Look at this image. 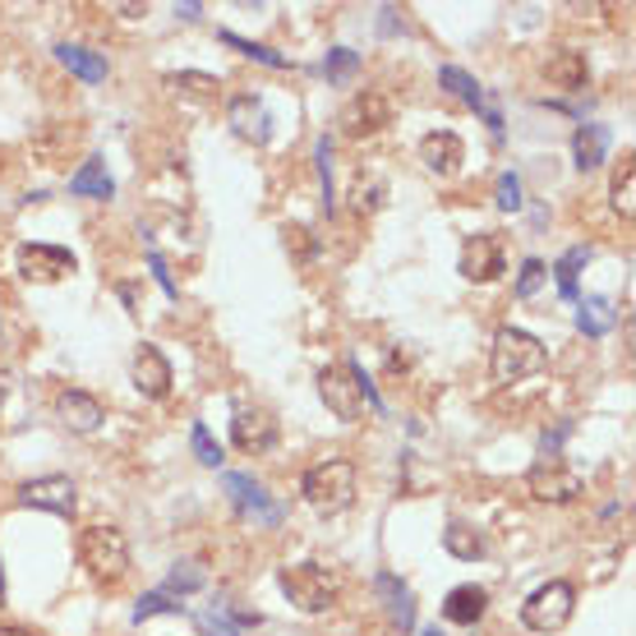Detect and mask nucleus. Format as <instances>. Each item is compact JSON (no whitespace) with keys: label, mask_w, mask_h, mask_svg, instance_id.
<instances>
[{"label":"nucleus","mask_w":636,"mask_h":636,"mask_svg":"<svg viewBox=\"0 0 636 636\" xmlns=\"http://www.w3.org/2000/svg\"><path fill=\"white\" fill-rule=\"evenodd\" d=\"M74 553H79V563L101 586H116V581H125V572H130V540H125L120 526H107V521L84 526L79 540H74Z\"/></svg>","instance_id":"f257e3e1"},{"label":"nucleus","mask_w":636,"mask_h":636,"mask_svg":"<svg viewBox=\"0 0 636 636\" xmlns=\"http://www.w3.org/2000/svg\"><path fill=\"white\" fill-rule=\"evenodd\" d=\"M304 503L314 507L319 517H337L355 503V466L342 462V456H327V462L304 471V485H300Z\"/></svg>","instance_id":"f03ea898"},{"label":"nucleus","mask_w":636,"mask_h":636,"mask_svg":"<svg viewBox=\"0 0 636 636\" xmlns=\"http://www.w3.org/2000/svg\"><path fill=\"white\" fill-rule=\"evenodd\" d=\"M489 369H494L498 384H521V378L540 374V369H545V346H540V337L521 333V327H498Z\"/></svg>","instance_id":"7ed1b4c3"},{"label":"nucleus","mask_w":636,"mask_h":636,"mask_svg":"<svg viewBox=\"0 0 636 636\" xmlns=\"http://www.w3.org/2000/svg\"><path fill=\"white\" fill-rule=\"evenodd\" d=\"M277 586L287 591V600L304 614H323V608H333L337 600V572H327L319 563H295V568H282L277 572Z\"/></svg>","instance_id":"20e7f679"},{"label":"nucleus","mask_w":636,"mask_h":636,"mask_svg":"<svg viewBox=\"0 0 636 636\" xmlns=\"http://www.w3.org/2000/svg\"><path fill=\"white\" fill-rule=\"evenodd\" d=\"M572 608H576V591L568 581H549V586H540L521 604V623L530 632H558V627H568Z\"/></svg>","instance_id":"39448f33"},{"label":"nucleus","mask_w":636,"mask_h":636,"mask_svg":"<svg viewBox=\"0 0 636 636\" xmlns=\"http://www.w3.org/2000/svg\"><path fill=\"white\" fill-rule=\"evenodd\" d=\"M319 397L327 401V411L346 424L365 416V388H360V378H355V369H346V365H333L319 374Z\"/></svg>","instance_id":"423d86ee"},{"label":"nucleus","mask_w":636,"mask_h":636,"mask_svg":"<svg viewBox=\"0 0 636 636\" xmlns=\"http://www.w3.org/2000/svg\"><path fill=\"white\" fill-rule=\"evenodd\" d=\"M507 272V259H503V240L479 231L462 245V277L466 282H498V277Z\"/></svg>","instance_id":"0eeeda50"},{"label":"nucleus","mask_w":636,"mask_h":636,"mask_svg":"<svg viewBox=\"0 0 636 636\" xmlns=\"http://www.w3.org/2000/svg\"><path fill=\"white\" fill-rule=\"evenodd\" d=\"M388 120H392V107L384 93H355L351 107L342 111V130H346V139H369L384 130Z\"/></svg>","instance_id":"6e6552de"},{"label":"nucleus","mask_w":636,"mask_h":636,"mask_svg":"<svg viewBox=\"0 0 636 636\" xmlns=\"http://www.w3.org/2000/svg\"><path fill=\"white\" fill-rule=\"evenodd\" d=\"M23 507H37V513H56V517H74V479L69 475H42L29 479L19 489Z\"/></svg>","instance_id":"1a4fd4ad"},{"label":"nucleus","mask_w":636,"mask_h":636,"mask_svg":"<svg viewBox=\"0 0 636 636\" xmlns=\"http://www.w3.org/2000/svg\"><path fill=\"white\" fill-rule=\"evenodd\" d=\"M526 485H530V494H536L540 503H572L581 494V475L558 462V456H549V462H540L536 471H530Z\"/></svg>","instance_id":"9d476101"},{"label":"nucleus","mask_w":636,"mask_h":636,"mask_svg":"<svg viewBox=\"0 0 636 636\" xmlns=\"http://www.w3.org/2000/svg\"><path fill=\"white\" fill-rule=\"evenodd\" d=\"M19 272L29 282H61L74 272V254L61 245H23L19 249Z\"/></svg>","instance_id":"9b49d317"},{"label":"nucleus","mask_w":636,"mask_h":636,"mask_svg":"<svg viewBox=\"0 0 636 636\" xmlns=\"http://www.w3.org/2000/svg\"><path fill=\"white\" fill-rule=\"evenodd\" d=\"M222 489L231 494V503L240 507L245 517H254V521H263V526H277L282 521V507H272L268 503V494H263V485L259 479H249V475H222Z\"/></svg>","instance_id":"f8f14e48"},{"label":"nucleus","mask_w":636,"mask_h":636,"mask_svg":"<svg viewBox=\"0 0 636 636\" xmlns=\"http://www.w3.org/2000/svg\"><path fill=\"white\" fill-rule=\"evenodd\" d=\"M130 374H134V388H139L148 401H162V397L171 392V365H166V355L152 346V342H143V346L134 351Z\"/></svg>","instance_id":"ddd939ff"},{"label":"nucleus","mask_w":636,"mask_h":636,"mask_svg":"<svg viewBox=\"0 0 636 636\" xmlns=\"http://www.w3.org/2000/svg\"><path fill=\"white\" fill-rule=\"evenodd\" d=\"M420 162L434 175H456L462 162H466V143L456 139L452 130H434V134L420 139Z\"/></svg>","instance_id":"4468645a"},{"label":"nucleus","mask_w":636,"mask_h":636,"mask_svg":"<svg viewBox=\"0 0 636 636\" xmlns=\"http://www.w3.org/2000/svg\"><path fill=\"white\" fill-rule=\"evenodd\" d=\"M231 443H236L240 452H249V456L268 452V448L277 443V420H272L268 411H236V420H231Z\"/></svg>","instance_id":"2eb2a0df"},{"label":"nucleus","mask_w":636,"mask_h":636,"mask_svg":"<svg viewBox=\"0 0 636 636\" xmlns=\"http://www.w3.org/2000/svg\"><path fill=\"white\" fill-rule=\"evenodd\" d=\"M231 125H236V134L249 139V143H268L272 139V116L259 97H236L231 101Z\"/></svg>","instance_id":"dca6fc26"},{"label":"nucleus","mask_w":636,"mask_h":636,"mask_svg":"<svg viewBox=\"0 0 636 636\" xmlns=\"http://www.w3.org/2000/svg\"><path fill=\"white\" fill-rule=\"evenodd\" d=\"M56 411H61V420L74 429V434H93V429L101 424V401H97V397H88V392H79V388L61 392Z\"/></svg>","instance_id":"f3484780"},{"label":"nucleus","mask_w":636,"mask_h":636,"mask_svg":"<svg viewBox=\"0 0 636 636\" xmlns=\"http://www.w3.org/2000/svg\"><path fill=\"white\" fill-rule=\"evenodd\" d=\"M545 79L553 88H563V93H576V88H586L591 65H586L581 51H558V56H549V65H545Z\"/></svg>","instance_id":"a211bd4d"},{"label":"nucleus","mask_w":636,"mask_h":636,"mask_svg":"<svg viewBox=\"0 0 636 636\" xmlns=\"http://www.w3.org/2000/svg\"><path fill=\"white\" fill-rule=\"evenodd\" d=\"M439 79L456 93V97H462V101H471V107H479V111H485V120H489V130L494 134H503V120H498V111L494 107H485V93H479V84L471 79V74L466 69H456V65H443L439 69Z\"/></svg>","instance_id":"6ab92c4d"},{"label":"nucleus","mask_w":636,"mask_h":636,"mask_svg":"<svg viewBox=\"0 0 636 636\" xmlns=\"http://www.w3.org/2000/svg\"><path fill=\"white\" fill-rule=\"evenodd\" d=\"M485 604H489V595L479 591V586H456V591L443 600V618L471 627V623H479V614H485Z\"/></svg>","instance_id":"aec40b11"},{"label":"nucleus","mask_w":636,"mask_h":636,"mask_svg":"<svg viewBox=\"0 0 636 636\" xmlns=\"http://www.w3.org/2000/svg\"><path fill=\"white\" fill-rule=\"evenodd\" d=\"M56 61H61L69 74H79L84 84H101V79H107V61H101L97 51H88V46H69V42H61V46H56Z\"/></svg>","instance_id":"412c9836"},{"label":"nucleus","mask_w":636,"mask_h":636,"mask_svg":"<svg viewBox=\"0 0 636 636\" xmlns=\"http://www.w3.org/2000/svg\"><path fill=\"white\" fill-rule=\"evenodd\" d=\"M69 194H79V198H111V194H116V185H111L107 166H101V158H88L79 171L69 175Z\"/></svg>","instance_id":"4be33fe9"},{"label":"nucleus","mask_w":636,"mask_h":636,"mask_svg":"<svg viewBox=\"0 0 636 636\" xmlns=\"http://www.w3.org/2000/svg\"><path fill=\"white\" fill-rule=\"evenodd\" d=\"M604 148H608V134L600 130V125H581V130L572 134V158L581 171H595L604 162Z\"/></svg>","instance_id":"5701e85b"},{"label":"nucleus","mask_w":636,"mask_h":636,"mask_svg":"<svg viewBox=\"0 0 636 636\" xmlns=\"http://www.w3.org/2000/svg\"><path fill=\"white\" fill-rule=\"evenodd\" d=\"M378 591L388 595V614H392V623L401 627V632H411L416 627V608H411V591L406 586H397L392 576H378Z\"/></svg>","instance_id":"b1692460"},{"label":"nucleus","mask_w":636,"mask_h":636,"mask_svg":"<svg viewBox=\"0 0 636 636\" xmlns=\"http://www.w3.org/2000/svg\"><path fill=\"white\" fill-rule=\"evenodd\" d=\"M576 327L586 337H604L608 327H614V310H608V300L591 295V300H581V314H576Z\"/></svg>","instance_id":"393cba45"},{"label":"nucleus","mask_w":636,"mask_h":636,"mask_svg":"<svg viewBox=\"0 0 636 636\" xmlns=\"http://www.w3.org/2000/svg\"><path fill=\"white\" fill-rule=\"evenodd\" d=\"M608 194H614V208L632 222L636 217V166H632V158H623V166L614 171V190Z\"/></svg>","instance_id":"a878e982"},{"label":"nucleus","mask_w":636,"mask_h":636,"mask_svg":"<svg viewBox=\"0 0 636 636\" xmlns=\"http://www.w3.org/2000/svg\"><path fill=\"white\" fill-rule=\"evenodd\" d=\"M443 549H448L452 558H479V553H485V540H479L471 526L452 521V526L443 530Z\"/></svg>","instance_id":"bb28decb"},{"label":"nucleus","mask_w":636,"mask_h":636,"mask_svg":"<svg viewBox=\"0 0 636 636\" xmlns=\"http://www.w3.org/2000/svg\"><path fill=\"white\" fill-rule=\"evenodd\" d=\"M586 259H591V249H586V245H576V249H568L563 259L553 263V272H558V291H563L568 300H576V268L586 263Z\"/></svg>","instance_id":"cd10ccee"},{"label":"nucleus","mask_w":636,"mask_h":636,"mask_svg":"<svg viewBox=\"0 0 636 636\" xmlns=\"http://www.w3.org/2000/svg\"><path fill=\"white\" fill-rule=\"evenodd\" d=\"M222 42L226 46H236L240 56H249V61H263L268 69H287L291 61L287 56H277V51H268V46H259V42H249V37H236V33H222Z\"/></svg>","instance_id":"c85d7f7f"},{"label":"nucleus","mask_w":636,"mask_h":636,"mask_svg":"<svg viewBox=\"0 0 636 636\" xmlns=\"http://www.w3.org/2000/svg\"><path fill=\"white\" fill-rule=\"evenodd\" d=\"M152 614H185V604H175L166 591H152V595H143V600H139V608H134V623H143V618H152Z\"/></svg>","instance_id":"c756f323"},{"label":"nucleus","mask_w":636,"mask_h":636,"mask_svg":"<svg viewBox=\"0 0 636 636\" xmlns=\"http://www.w3.org/2000/svg\"><path fill=\"white\" fill-rule=\"evenodd\" d=\"M190 443H194V456H198L203 466H222V448L213 443V434H208V429H203V424H194V429H190Z\"/></svg>","instance_id":"7c9ffc66"},{"label":"nucleus","mask_w":636,"mask_h":636,"mask_svg":"<svg viewBox=\"0 0 636 636\" xmlns=\"http://www.w3.org/2000/svg\"><path fill=\"white\" fill-rule=\"evenodd\" d=\"M545 277H549V272H545L540 259H526V263H521V277H517V295L530 300V295H536V291L545 287Z\"/></svg>","instance_id":"2f4dec72"},{"label":"nucleus","mask_w":636,"mask_h":636,"mask_svg":"<svg viewBox=\"0 0 636 636\" xmlns=\"http://www.w3.org/2000/svg\"><path fill=\"white\" fill-rule=\"evenodd\" d=\"M355 65H360V56L355 51H346V46H337L333 56H327V79H337V84H346L351 74H355Z\"/></svg>","instance_id":"473e14b6"},{"label":"nucleus","mask_w":636,"mask_h":636,"mask_svg":"<svg viewBox=\"0 0 636 636\" xmlns=\"http://www.w3.org/2000/svg\"><path fill=\"white\" fill-rule=\"evenodd\" d=\"M498 208H503V213H517V208H521V181H517L513 171L498 175Z\"/></svg>","instance_id":"72a5a7b5"},{"label":"nucleus","mask_w":636,"mask_h":636,"mask_svg":"<svg viewBox=\"0 0 636 636\" xmlns=\"http://www.w3.org/2000/svg\"><path fill=\"white\" fill-rule=\"evenodd\" d=\"M198 627L208 636H240V627L231 623V614L226 608H213V614H198Z\"/></svg>","instance_id":"f704fd0d"},{"label":"nucleus","mask_w":636,"mask_h":636,"mask_svg":"<svg viewBox=\"0 0 636 636\" xmlns=\"http://www.w3.org/2000/svg\"><path fill=\"white\" fill-rule=\"evenodd\" d=\"M166 84H171V88H185V93H213V88H217L213 74H171Z\"/></svg>","instance_id":"c9c22d12"},{"label":"nucleus","mask_w":636,"mask_h":636,"mask_svg":"<svg viewBox=\"0 0 636 636\" xmlns=\"http://www.w3.org/2000/svg\"><path fill=\"white\" fill-rule=\"evenodd\" d=\"M198 586H203V572L194 563H181L171 572V591H198Z\"/></svg>","instance_id":"e433bc0d"},{"label":"nucleus","mask_w":636,"mask_h":636,"mask_svg":"<svg viewBox=\"0 0 636 636\" xmlns=\"http://www.w3.org/2000/svg\"><path fill=\"white\" fill-rule=\"evenodd\" d=\"M148 268H152V277H158V282H162V291H166L171 300L181 295V291H175V282H171V272H166V259H162L158 249H148Z\"/></svg>","instance_id":"4c0bfd02"},{"label":"nucleus","mask_w":636,"mask_h":636,"mask_svg":"<svg viewBox=\"0 0 636 636\" xmlns=\"http://www.w3.org/2000/svg\"><path fill=\"white\" fill-rule=\"evenodd\" d=\"M6 397H10V384H6V374H0V406H6Z\"/></svg>","instance_id":"58836bf2"},{"label":"nucleus","mask_w":636,"mask_h":636,"mask_svg":"<svg viewBox=\"0 0 636 636\" xmlns=\"http://www.w3.org/2000/svg\"><path fill=\"white\" fill-rule=\"evenodd\" d=\"M0 636H33V632H19V627H6V632H0Z\"/></svg>","instance_id":"ea45409f"},{"label":"nucleus","mask_w":636,"mask_h":636,"mask_svg":"<svg viewBox=\"0 0 636 636\" xmlns=\"http://www.w3.org/2000/svg\"><path fill=\"white\" fill-rule=\"evenodd\" d=\"M0 604H6V572H0Z\"/></svg>","instance_id":"a19ab883"},{"label":"nucleus","mask_w":636,"mask_h":636,"mask_svg":"<svg viewBox=\"0 0 636 636\" xmlns=\"http://www.w3.org/2000/svg\"><path fill=\"white\" fill-rule=\"evenodd\" d=\"M420 636H443V632H439V627H429V632H420Z\"/></svg>","instance_id":"79ce46f5"}]
</instances>
